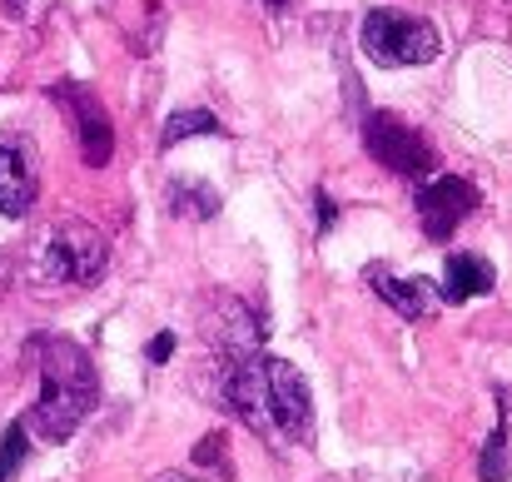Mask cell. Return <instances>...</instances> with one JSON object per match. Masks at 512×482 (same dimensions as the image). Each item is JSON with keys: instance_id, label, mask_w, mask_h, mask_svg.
I'll use <instances>...</instances> for the list:
<instances>
[{"instance_id": "obj_1", "label": "cell", "mask_w": 512, "mask_h": 482, "mask_svg": "<svg viewBox=\"0 0 512 482\" xmlns=\"http://www.w3.org/2000/svg\"><path fill=\"white\" fill-rule=\"evenodd\" d=\"M35 363H40V398L35 408L20 418L25 433H35L40 443H65L70 433H80V423L95 413L100 403V378L90 353L65 338V333H45L35 338Z\"/></svg>"}, {"instance_id": "obj_2", "label": "cell", "mask_w": 512, "mask_h": 482, "mask_svg": "<svg viewBox=\"0 0 512 482\" xmlns=\"http://www.w3.org/2000/svg\"><path fill=\"white\" fill-rule=\"evenodd\" d=\"M105 264H110L105 234L85 219H60L40 239V249L30 259V279H35V289H90V284H100Z\"/></svg>"}, {"instance_id": "obj_3", "label": "cell", "mask_w": 512, "mask_h": 482, "mask_svg": "<svg viewBox=\"0 0 512 482\" xmlns=\"http://www.w3.org/2000/svg\"><path fill=\"white\" fill-rule=\"evenodd\" d=\"M358 45L373 65L383 70H408V65H428L443 55V35L418 20V15H403V10H368L363 25H358Z\"/></svg>"}, {"instance_id": "obj_4", "label": "cell", "mask_w": 512, "mask_h": 482, "mask_svg": "<svg viewBox=\"0 0 512 482\" xmlns=\"http://www.w3.org/2000/svg\"><path fill=\"white\" fill-rule=\"evenodd\" d=\"M363 150L383 164V169H393V174H403V179H418V184L438 169V150L428 145V135H418V130H413L403 115H393V110H368V115H363Z\"/></svg>"}, {"instance_id": "obj_5", "label": "cell", "mask_w": 512, "mask_h": 482, "mask_svg": "<svg viewBox=\"0 0 512 482\" xmlns=\"http://www.w3.org/2000/svg\"><path fill=\"white\" fill-rule=\"evenodd\" d=\"M199 333L209 343L214 358H249V353H264V319L239 299V294H204L199 304Z\"/></svg>"}, {"instance_id": "obj_6", "label": "cell", "mask_w": 512, "mask_h": 482, "mask_svg": "<svg viewBox=\"0 0 512 482\" xmlns=\"http://www.w3.org/2000/svg\"><path fill=\"white\" fill-rule=\"evenodd\" d=\"M264 403H269V433H284V443H309L314 438L309 383L289 358L264 353Z\"/></svg>"}, {"instance_id": "obj_7", "label": "cell", "mask_w": 512, "mask_h": 482, "mask_svg": "<svg viewBox=\"0 0 512 482\" xmlns=\"http://www.w3.org/2000/svg\"><path fill=\"white\" fill-rule=\"evenodd\" d=\"M413 204H418L423 234H428L433 244H448V239L458 234V224L478 209V189H473L468 179H458V174H438V179H423V184H418Z\"/></svg>"}, {"instance_id": "obj_8", "label": "cell", "mask_w": 512, "mask_h": 482, "mask_svg": "<svg viewBox=\"0 0 512 482\" xmlns=\"http://www.w3.org/2000/svg\"><path fill=\"white\" fill-rule=\"evenodd\" d=\"M65 110H70V120H75V140H80V160L90 164V169H100V164H110L115 155V130H110V115H105V105L85 90V85H55L50 90Z\"/></svg>"}, {"instance_id": "obj_9", "label": "cell", "mask_w": 512, "mask_h": 482, "mask_svg": "<svg viewBox=\"0 0 512 482\" xmlns=\"http://www.w3.org/2000/svg\"><path fill=\"white\" fill-rule=\"evenodd\" d=\"M40 199V169L35 150L25 140H5L0 145V214L5 219H25Z\"/></svg>"}, {"instance_id": "obj_10", "label": "cell", "mask_w": 512, "mask_h": 482, "mask_svg": "<svg viewBox=\"0 0 512 482\" xmlns=\"http://www.w3.org/2000/svg\"><path fill=\"white\" fill-rule=\"evenodd\" d=\"M368 289L398 314V319H423L428 309H433V299H438V289L428 284V279H403V274H393V269H383V264H373L368 269Z\"/></svg>"}, {"instance_id": "obj_11", "label": "cell", "mask_w": 512, "mask_h": 482, "mask_svg": "<svg viewBox=\"0 0 512 482\" xmlns=\"http://www.w3.org/2000/svg\"><path fill=\"white\" fill-rule=\"evenodd\" d=\"M493 289H498V269L483 254H448L443 284H438V299L443 304H468V299H483Z\"/></svg>"}, {"instance_id": "obj_12", "label": "cell", "mask_w": 512, "mask_h": 482, "mask_svg": "<svg viewBox=\"0 0 512 482\" xmlns=\"http://www.w3.org/2000/svg\"><path fill=\"white\" fill-rule=\"evenodd\" d=\"M165 204H170L174 219H214L219 214V194L204 179H170Z\"/></svg>"}, {"instance_id": "obj_13", "label": "cell", "mask_w": 512, "mask_h": 482, "mask_svg": "<svg viewBox=\"0 0 512 482\" xmlns=\"http://www.w3.org/2000/svg\"><path fill=\"white\" fill-rule=\"evenodd\" d=\"M503 398V418H498V428L488 433V443H483V458H478V478L483 482H508L512 478V428H508V393H498Z\"/></svg>"}, {"instance_id": "obj_14", "label": "cell", "mask_w": 512, "mask_h": 482, "mask_svg": "<svg viewBox=\"0 0 512 482\" xmlns=\"http://www.w3.org/2000/svg\"><path fill=\"white\" fill-rule=\"evenodd\" d=\"M194 135H219V120H214L209 110H179V115H170V125H165L160 145L174 150L179 140H194Z\"/></svg>"}, {"instance_id": "obj_15", "label": "cell", "mask_w": 512, "mask_h": 482, "mask_svg": "<svg viewBox=\"0 0 512 482\" xmlns=\"http://www.w3.org/2000/svg\"><path fill=\"white\" fill-rule=\"evenodd\" d=\"M25 458H30V433H25V423H10L0 438V482H15Z\"/></svg>"}, {"instance_id": "obj_16", "label": "cell", "mask_w": 512, "mask_h": 482, "mask_svg": "<svg viewBox=\"0 0 512 482\" xmlns=\"http://www.w3.org/2000/svg\"><path fill=\"white\" fill-rule=\"evenodd\" d=\"M174 353V333L165 328V333H155V343H150V363H170Z\"/></svg>"}, {"instance_id": "obj_17", "label": "cell", "mask_w": 512, "mask_h": 482, "mask_svg": "<svg viewBox=\"0 0 512 482\" xmlns=\"http://www.w3.org/2000/svg\"><path fill=\"white\" fill-rule=\"evenodd\" d=\"M219 448H224V433H214V438H204V443L194 448V463H219Z\"/></svg>"}, {"instance_id": "obj_18", "label": "cell", "mask_w": 512, "mask_h": 482, "mask_svg": "<svg viewBox=\"0 0 512 482\" xmlns=\"http://www.w3.org/2000/svg\"><path fill=\"white\" fill-rule=\"evenodd\" d=\"M314 199H319V234H329V229H334V199H329L324 189H319Z\"/></svg>"}, {"instance_id": "obj_19", "label": "cell", "mask_w": 512, "mask_h": 482, "mask_svg": "<svg viewBox=\"0 0 512 482\" xmlns=\"http://www.w3.org/2000/svg\"><path fill=\"white\" fill-rule=\"evenodd\" d=\"M155 482H204L199 473H184V468H170V473H160Z\"/></svg>"}, {"instance_id": "obj_20", "label": "cell", "mask_w": 512, "mask_h": 482, "mask_svg": "<svg viewBox=\"0 0 512 482\" xmlns=\"http://www.w3.org/2000/svg\"><path fill=\"white\" fill-rule=\"evenodd\" d=\"M25 10H30V0H5V15H15V20H20Z\"/></svg>"}, {"instance_id": "obj_21", "label": "cell", "mask_w": 512, "mask_h": 482, "mask_svg": "<svg viewBox=\"0 0 512 482\" xmlns=\"http://www.w3.org/2000/svg\"><path fill=\"white\" fill-rule=\"evenodd\" d=\"M264 5H274V10H279V5H289V0H264Z\"/></svg>"}, {"instance_id": "obj_22", "label": "cell", "mask_w": 512, "mask_h": 482, "mask_svg": "<svg viewBox=\"0 0 512 482\" xmlns=\"http://www.w3.org/2000/svg\"><path fill=\"white\" fill-rule=\"evenodd\" d=\"M0 289H5V279H0Z\"/></svg>"}]
</instances>
